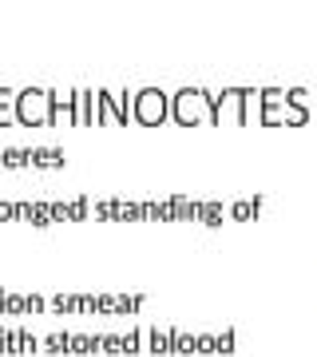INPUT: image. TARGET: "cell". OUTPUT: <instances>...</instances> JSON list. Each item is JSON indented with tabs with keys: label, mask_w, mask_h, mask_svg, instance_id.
<instances>
[{
	"label": "cell",
	"mask_w": 317,
	"mask_h": 357,
	"mask_svg": "<svg viewBox=\"0 0 317 357\" xmlns=\"http://www.w3.org/2000/svg\"><path fill=\"white\" fill-rule=\"evenodd\" d=\"M163 96H159V91H143L139 96V119L143 123H159V119H163Z\"/></svg>",
	"instance_id": "obj_1"
}]
</instances>
